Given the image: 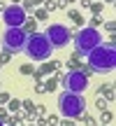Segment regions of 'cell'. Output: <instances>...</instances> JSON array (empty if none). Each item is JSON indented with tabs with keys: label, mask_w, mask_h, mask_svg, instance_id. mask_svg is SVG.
I'll use <instances>...</instances> for the list:
<instances>
[{
	"label": "cell",
	"mask_w": 116,
	"mask_h": 126,
	"mask_svg": "<svg viewBox=\"0 0 116 126\" xmlns=\"http://www.w3.org/2000/svg\"><path fill=\"white\" fill-rule=\"evenodd\" d=\"M56 105H58L60 117H65V119H77V117H81L84 110H86V98H84V94L60 91V94H58Z\"/></svg>",
	"instance_id": "cell-1"
},
{
	"label": "cell",
	"mask_w": 116,
	"mask_h": 126,
	"mask_svg": "<svg viewBox=\"0 0 116 126\" xmlns=\"http://www.w3.org/2000/svg\"><path fill=\"white\" fill-rule=\"evenodd\" d=\"M88 68L93 72H112L116 68V51L114 47L100 45L88 54Z\"/></svg>",
	"instance_id": "cell-2"
},
{
	"label": "cell",
	"mask_w": 116,
	"mask_h": 126,
	"mask_svg": "<svg viewBox=\"0 0 116 126\" xmlns=\"http://www.w3.org/2000/svg\"><path fill=\"white\" fill-rule=\"evenodd\" d=\"M54 51V47L49 45V40L44 37V33H33L28 35L26 40V47H23V54L33 61H46Z\"/></svg>",
	"instance_id": "cell-3"
},
{
	"label": "cell",
	"mask_w": 116,
	"mask_h": 126,
	"mask_svg": "<svg viewBox=\"0 0 116 126\" xmlns=\"http://www.w3.org/2000/svg\"><path fill=\"white\" fill-rule=\"evenodd\" d=\"M102 45V35H100L95 28H81L74 35V51L79 56H88L95 47Z\"/></svg>",
	"instance_id": "cell-4"
},
{
	"label": "cell",
	"mask_w": 116,
	"mask_h": 126,
	"mask_svg": "<svg viewBox=\"0 0 116 126\" xmlns=\"http://www.w3.org/2000/svg\"><path fill=\"white\" fill-rule=\"evenodd\" d=\"M28 35L21 28H5L2 33V49L7 54H23V47H26Z\"/></svg>",
	"instance_id": "cell-5"
},
{
	"label": "cell",
	"mask_w": 116,
	"mask_h": 126,
	"mask_svg": "<svg viewBox=\"0 0 116 126\" xmlns=\"http://www.w3.org/2000/svg\"><path fill=\"white\" fill-rule=\"evenodd\" d=\"M44 37L49 40V45L54 47V49H63V47H67V42H70V28H67L65 23H51L44 31Z\"/></svg>",
	"instance_id": "cell-6"
},
{
	"label": "cell",
	"mask_w": 116,
	"mask_h": 126,
	"mask_svg": "<svg viewBox=\"0 0 116 126\" xmlns=\"http://www.w3.org/2000/svg\"><path fill=\"white\" fill-rule=\"evenodd\" d=\"M63 89L70 94H84L88 89V75L84 70H70L63 77Z\"/></svg>",
	"instance_id": "cell-7"
},
{
	"label": "cell",
	"mask_w": 116,
	"mask_h": 126,
	"mask_svg": "<svg viewBox=\"0 0 116 126\" xmlns=\"http://www.w3.org/2000/svg\"><path fill=\"white\" fill-rule=\"evenodd\" d=\"M2 21H5L7 28H21L23 21H26V12H23V7H19V5H9V7H5Z\"/></svg>",
	"instance_id": "cell-8"
},
{
	"label": "cell",
	"mask_w": 116,
	"mask_h": 126,
	"mask_svg": "<svg viewBox=\"0 0 116 126\" xmlns=\"http://www.w3.org/2000/svg\"><path fill=\"white\" fill-rule=\"evenodd\" d=\"M0 126H5V124H2V119H0Z\"/></svg>",
	"instance_id": "cell-9"
}]
</instances>
